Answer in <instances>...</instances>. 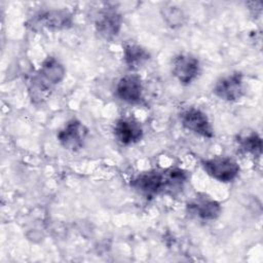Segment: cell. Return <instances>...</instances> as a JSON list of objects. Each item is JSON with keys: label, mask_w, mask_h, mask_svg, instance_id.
I'll return each instance as SVG.
<instances>
[{"label": "cell", "mask_w": 263, "mask_h": 263, "mask_svg": "<svg viewBox=\"0 0 263 263\" xmlns=\"http://www.w3.org/2000/svg\"><path fill=\"white\" fill-rule=\"evenodd\" d=\"M201 165L209 176L223 183L233 181L239 173L238 163L234 159L225 156L205 159L201 162Z\"/></svg>", "instance_id": "1"}, {"label": "cell", "mask_w": 263, "mask_h": 263, "mask_svg": "<svg viewBox=\"0 0 263 263\" xmlns=\"http://www.w3.org/2000/svg\"><path fill=\"white\" fill-rule=\"evenodd\" d=\"M172 73L181 84H190L200 73V63L190 53H180L173 59Z\"/></svg>", "instance_id": "2"}, {"label": "cell", "mask_w": 263, "mask_h": 263, "mask_svg": "<svg viewBox=\"0 0 263 263\" xmlns=\"http://www.w3.org/2000/svg\"><path fill=\"white\" fill-rule=\"evenodd\" d=\"M87 136L86 126L77 119H72L58 133V140L66 150L76 152L80 150Z\"/></svg>", "instance_id": "3"}, {"label": "cell", "mask_w": 263, "mask_h": 263, "mask_svg": "<svg viewBox=\"0 0 263 263\" xmlns=\"http://www.w3.org/2000/svg\"><path fill=\"white\" fill-rule=\"evenodd\" d=\"M214 95L226 102L239 100L243 95L242 75L234 72L218 79L213 87Z\"/></svg>", "instance_id": "4"}, {"label": "cell", "mask_w": 263, "mask_h": 263, "mask_svg": "<svg viewBox=\"0 0 263 263\" xmlns=\"http://www.w3.org/2000/svg\"><path fill=\"white\" fill-rule=\"evenodd\" d=\"M122 17L121 14L114 7H105L99 11L95 27L99 35L107 40L115 38L121 29Z\"/></svg>", "instance_id": "5"}, {"label": "cell", "mask_w": 263, "mask_h": 263, "mask_svg": "<svg viewBox=\"0 0 263 263\" xmlns=\"http://www.w3.org/2000/svg\"><path fill=\"white\" fill-rule=\"evenodd\" d=\"M72 24L71 13L66 9H50L38 13L32 20V28L58 31L67 29Z\"/></svg>", "instance_id": "6"}, {"label": "cell", "mask_w": 263, "mask_h": 263, "mask_svg": "<svg viewBox=\"0 0 263 263\" xmlns=\"http://www.w3.org/2000/svg\"><path fill=\"white\" fill-rule=\"evenodd\" d=\"M182 125L189 132H192L203 138H212L214 129L206 114L199 109L189 108L181 113Z\"/></svg>", "instance_id": "7"}, {"label": "cell", "mask_w": 263, "mask_h": 263, "mask_svg": "<svg viewBox=\"0 0 263 263\" xmlns=\"http://www.w3.org/2000/svg\"><path fill=\"white\" fill-rule=\"evenodd\" d=\"M116 96L128 104H138L143 97V84L139 76L128 74L121 77L116 84Z\"/></svg>", "instance_id": "8"}, {"label": "cell", "mask_w": 263, "mask_h": 263, "mask_svg": "<svg viewBox=\"0 0 263 263\" xmlns=\"http://www.w3.org/2000/svg\"><path fill=\"white\" fill-rule=\"evenodd\" d=\"M132 186L146 197H153L163 191V173L148 171L139 174L132 182Z\"/></svg>", "instance_id": "9"}, {"label": "cell", "mask_w": 263, "mask_h": 263, "mask_svg": "<svg viewBox=\"0 0 263 263\" xmlns=\"http://www.w3.org/2000/svg\"><path fill=\"white\" fill-rule=\"evenodd\" d=\"M188 213L200 220H215L221 213V205L209 196H196L187 204Z\"/></svg>", "instance_id": "10"}, {"label": "cell", "mask_w": 263, "mask_h": 263, "mask_svg": "<svg viewBox=\"0 0 263 263\" xmlns=\"http://www.w3.org/2000/svg\"><path fill=\"white\" fill-rule=\"evenodd\" d=\"M114 136L122 145H132L143 137V128L138 121L132 118H120L114 125Z\"/></svg>", "instance_id": "11"}, {"label": "cell", "mask_w": 263, "mask_h": 263, "mask_svg": "<svg viewBox=\"0 0 263 263\" xmlns=\"http://www.w3.org/2000/svg\"><path fill=\"white\" fill-rule=\"evenodd\" d=\"M37 74L48 84L54 86L64 79L66 71L59 60L53 57H47L42 62Z\"/></svg>", "instance_id": "12"}, {"label": "cell", "mask_w": 263, "mask_h": 263, "mask_svg": "<svg viewBox=\"0 0 263 263\" xmlns=\"http://www.w3.org/2000/svg\"><path fill=\"white\" fill-rule=\"evenodd\" d=\"M150 59L149 52L141 45L128 43L123 47L124 63L130 69H138Z\"/></svg>", "instance_id": "13"}, {"label": "cell", "mask_w": 263, "mask_h": 263, "mask_svg": "<svg viewBox=\"0 0 263 263\" xmlns=\"http://www.w3.org/2000/svg\"><path fill=\"white\" fill-rule=\"evenodd\" d=\"M53 86L45 82L37 73L29 81L28 91L32 102L42 103L45 101L51 93Z\"/></svg>", "instance_id": "14"}, {"label": "cell", "mask_w": 263, "mask_h": 263, "mask_svg": "<svg viewBox=\"0 0 263 263\" xmlns=\"http://www.w3.org/2000/svg\"><path fill=\"white\" fill-rule=\"evenodd\" d=\"M237 144L245 153L251 154L254 157H259L262 153V140L256 132H250L238 136Z\"/></svg>", "instance_id": "15"}, {"label": "cell", "mask_w": 263, "mask_h": 263, "mask_svg": "<svg viewBox=\"0 0 263 263\" xmlns=\"http://www.w3.org/2000/svg\"><path fill=\"white\" fill-rule=\"evenodd\" d=\"M187 174L181 168H171L163 173V191L174 194L183 188L187 181Z\"/></svg>", "instance_id": "16"}, {"label": "cell", "mask_w": 263, "mask_h": 263, "mask_svg": "<svg viewBox=\"0 0 263 263\" xmlns=\"http://www.w3.org/2000/svg\"><path fill=\"white\" fill-rule=\"evenodd\" d=\"M163 17H164L165 22L171 27L181 26V24H183V20H184L182 10H180L178 7H173V6L164 9Z\"/></svg>", "instance_id": "17"}]
</instances>
